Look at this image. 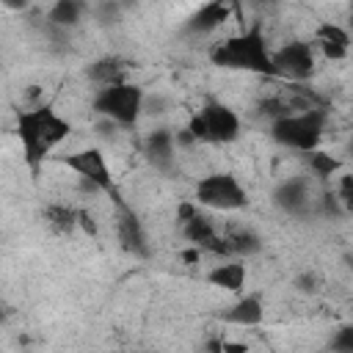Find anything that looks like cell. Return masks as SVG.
<instances>
[{"label": "cell", "instance_id": "cell-25", "mask_svg": "<svg viewBox=\"0 0 353 353\" xmlns=\"http://www.w3.org/2000/svg\"><path fill=\"white\" fill-rule=\"evenodd\" d=\"M77 229H83L88 237H97L99 234V226H97V218L88 212V210H77Z\"/></svg>", "mask_w": 353, "mask_h": 353}, {"label": "cell", "instance_id": "cell-22", "mask_svg": "<svg viewBox=\"0 0 353 353\" xmlns=\"http://www.w3.org/2000/svg\"><path fill=\"white\" fill-rule=\"evenodd\" d=\"M317 201V212L323 215V218H347L350 212L339 204V199L334 196V190L331 188H323L320 190V199H314Z\"/></svg>", "mask_w": 353, "mask_h": 353}, {"label": "cell", "instance_id": "cell-16", "mask_svg": "<svg viewBox=\"0 0 353 353\" xmlns=\"http://www.w3.org/2000/svg\"><path fill=\"white\" fill-rule=\"evenodd\" d=\"M143 154L157 171H171L176 160V143H174V130L157 127L143 138Z\"/></svg>", "mask_w": 353, "mask_h": 353}, {"label": "cell", "instance_id": "cell-1", "mask_svg": "<svg viewBox=\"0 0 353 353\" xmlns=\"http://www.w3.org/2000/svg\"><path fill=\"white\" fill-rule=\"evenodd\" d=\"M14 132L30 174H39L47 157L72 135V121L61 116L52 105H36L17 113Z\"/></svg>", "mask_w": 353, "mask_h": 353}, {"label": "cell", "instance_id": "cell-23", "mask_svg": "<svg viewBox=\"0 0 353 353\" xmlns=\"http://www.w3.org/2000/svg\"><path fill=\"white\" fill-rule=\"evenodd\" d=\"M331 190H334V196L339 199V204H342L347 212H353V174H350V171H342L336 188H331Z\"/></svg>", "mask_w": 353, "mask_h": 353}, {"label": "cell", "instance_id": "cell-19", "mask_svg": "<svg viewBox=\"0 0 353 353\" xmlns=\"http://www.w3.org/2000/svg\"><path fill=\"white\" fill-rule=\"evenodd\" d=\"M44 223L55 232V234H72L77 229V207L63 204V201H50L41 212Z\"/></svg>", "mask_w": 353, "mask_h": 353}, {"label": "cell", "instance_id": "cell-7", "mask_svg": "<svg viewBox=\"0 0 353 353\" xmlns=\"http://www.w3.org/2000/svg\"><path fill=\"white\" fill-rule=\"evenodd\" d=\"M176 221H179L182 237H185L190 245H196L201 254H215V256L229 259L226 243H223V232L218 229V223L212 221V215H207L199 204L182 201V204L176 207Z\"/></svg>", "mask_w": 353, "mask_h": 353}, {"label": "cell", "instance_id": "cell-24", "mask_svg": "<svg viewBox=\"0 0 353 353\" xmlns=\"http://www.w3.org/2000/svg\"><path fill=\"white\" fill-rule=\"evenodd\" d=\"M331 350H334V353H353V328H350V325H342V328L334 334Z\"/></svg>", "mask_w": 353, "mask_h": 353}, {"label": "cell", "instance_id": "cell-29", "mask_svg": "<svg viewBox=\"0 0 353 353\" xmlns=\"http://www.w3.org/2000/svg\"><path fill=\"white\" fill-rule=\"evenodd\" d=\"M179 256H182L185 262H190V265H193V262H199V259H201V251H199L196 245H190V248H185V251H179Z\"/></svg>", "mask_w": 353, "mask_h": 353}, {"label": "cell", "instance_id": "cell-30", "mask_svg": "<svg viewBox=\"0 0 353 353\" xmlns=\"http://www.w3.org/2000/svg\"><path fill=\"white\" fill-rule=\"evenodd\" d=\"M221 342H223V339H210V342H207V350H204V353H223Z\"/></svg>", "mask_w": 353, "mask_h": 353}, {"label": "cell", "instance_id": "cell-15", "mask_svg": "<svg viewBox=\"0 0 353 353\" xmlns=\"http://www.w3.org/2000/svg\"><path fill=\"white\" fill-rule=\"evenodd\" d=\"M132 72V61L121 58V55H102L97 61H91L85 66V77L97 85V88H108V85H119V83H127L132 80L130 77Z\"/></svg>", "mask_w": 353, "mask_h": 353}, {"label": "cell", "instance_id": "cell-8", "mask_svg": "<svg viewBox=\"0 0 353 353\" xmlns=\"http://www.w3.org/2000/svg\"><path fill=\"white\" fill-rule=\"evenodd\" d=\"M273 58V69H276V77L287 80V83H306L314 77L317 72V52H314V44L312 41H303V39H292V41H284L281 47H276L270 52Z\"/></svg>", "mask_w": 353, "mask_h": 353}, {"label": "cell", "instance_id": "cell-21", "mask_svg": "<svg viewBox=\"0 0 353 353\" xmlns=\"http://www.w3.org/2000/svg\"><path fill=\"white\" fill-rule=\"evenodd\" d=\"M85 11H88V6H83V3H77V0H58V3L50 6L47 22H50L52 28H61V30L77 28Z\"/></svg>", "mask_w": 353, "mask_h": 353}, {"label": "cell", "instance_id": "cell-20", "mask_svg": "<svg viewBox=\"0 0 353 353\" xmlns=\"http://www.w3.org/2000/svg\"><path fill=\"white\" fill-rule=\"evenodd\" d=\"M303 165H306V171H309L314 179H320V182H331V176L342 174V160L334 157V154L325 152V149H314V152L303 154Z\"/></svg>", "mask_w": 353, "mask_h": 353}, {"label": "cell", "instance_id": "cell-6", "mask_svg": "<svg viewBox=\"0 0 353 353\" xmlns=\"http://www.w3.org/2000/svg\"><path fill=\"white\" fill-rule=\"evenodd\" d=\"M61 163L88 188V190H99V193H108L110 199H116L119 207H124L121 201V193L116 188V179H113V171L108 165V157L99 146H85V149H77L66 157H61Z\"/></svg>", "mask_w": 353, "mask_h": 353}, {"label": "cell", "instance_id": "cell-4", "mask_svg": "<svg viewBox=\"0 0 353 353\" xmlns=\"http://www.w3.org/2000/svg\"><path fill=\"white\" fill-rule=\"evenodd\" d=\"M143 105H146V91L141 83L132 80L97 88V94L91 97V110L102 121H110L113 127H135L143 116Z\"/></svg>", "mask_w": 353, "mask_h": 353}, {"label": "cell", "instance_id": "cell-3", "mask_svg": "<svg viewBox=\"0 0 353 353\" xmlns=\"http://www.w3.org/2000/svg\"><path fill=\"white\" fill-rule=\"evenodd\" d=\"M325 127H328V110L325 108H312V110L290 113V116H281V119L270 121V138L281 149L309 154V152L320 149Z\"/></svg>", "mask_w": 353, "mask_h": 353}, {"label": "cell", "instance_id": "cell-13", "mask_svg": "<svg viewBox=\"0 0 353 353\" xmlns=\"http://www.w3.org/2000/svg\"><path fill=\"white\" fill-rule=\"evenodd\" d=\"M232 11H234V6H229V3H223V0L204 3V6H199V8L185 19V33H190V36H210V33L221 30V28L229 22Z\"/></svg>", "mask_w": 353, "mask_h": 353}, {"label": "cell", "instance_id": "cell-31", "mask_svg": "<svg viewBox=\"0 0 353 353\" xmlns=\"http://www.w3.org/2000/svg\"><path fill=\"white\" fill-rule=\"evenodd\" d=\"M3 314H6V312H3V301H0V320H3Z\"/></svg>", "mask_w": 353, "mask_h": 353}, {"label": "cell", "instance_id": "cell-12", "mask_svg": "<svg viewBox=\"0 0 353 353\" xmlns=\"http://www.w3.org/2000/svg\"><path fill=\"white\" fill-rule=\"evenodd\" d=\"M221 320L226 325H237V328H256L265 323V301L259 292H240L221 314Z\"/></svg>", "mask_w": 353, "mask_h": 353}, {"label": "cell", "instance_id": "cell-14", "mask_svg": "<svg viewBox=\"0 0 353 353\" xmlns=\"http://www.w3.org/2000/svg\"><path fill=\"white\" fill-rule=\"evenodd\" d=\"M312 44L325 61H345L350 55V33L339 22H320Z\"/></svg>", "mask_w": 353, "mask_h": 353}, {"label": "cell", "instance_id": "cell-9", "mask_svg": "<svg viewBox=\"0 0 353 353\" xmlns=\"http://www.w3.org/2000/svg\"><path fill=\"white\" fill-rule=\"evenodd\" d=\"M201 121H204V132H207V143H215V146H226V143H234L243 132V121L237 116L234 108H229L226 102L221 99H207L204 108L199 110Z\"/></svg>", "mask_w": 353, "mask_h": 353}, {"label": "cell", "instance_id": "cell-17", "mask_svg": "<svg viewBox=\"0 0 353 353\" xmlns=\"http://www.w3.org/2000/svg\"><path fill=\"white\" fill-rule=\"evenodd\" d=\"M207 281L223 292L240 295L245 292V284H248V265L245 259H223L221 265H212L207 270Z\"/></svg>", "mask_w": 353, "mask_h": 353}, {"label": "cell", "instance_id": "cell-11", "mask_svg": "<svg viewBox=\"0 0 353 353\" xmlns=\"http://www.w3.org/2000/svg\"><path fill=\"white\" fill-rule=\"evenodd\" d=\"M312 190H309V182L301 179V176H292V179H281L276 188H273V204L284 212V215H292V218H301L312 210Z\"/></svg>", "mask_w": 353, "mask_h": 353}, {"label": "cell", "instance_id": "cell-28", "mask_svg": "<svg viewBox=\"0 0 353 353\" xmlns=\"http://www.w3.org/2000/svg\"><path fill=\"white\" fill-rule=\"evenodd\" d=\"M221 347H223V353H248V345H243V342H232V339H223Z\"/></svg>", "mask_w": 353, "mask_h": 353}, {"label": "cell", "instance_id": "cell-18", "mask_svg": "<svg viewBox=\"0 0 353 353\" xmlns=\"http://www.w3.org/2000/svg\"><path fill=\"white\" fill-rule=\"evenodd\" d=\"M223 243H226V254L229 259H245L262 251V237L248 229V226H234L223 232Z\"/></svg>", "mask_w": 353, "mask_h": 353}, {"label": "cell", "instance_id": "cell-2", "mask_svg": "<svg viewBox=\"0 0 353 353\" xmlns=\"http://www.w3.org/2000/svg\"><path fill=\"white\" fill-rule=\"evenodd\" d=\"M270 44L265 39V30L259 22H251L234 36L221 39L210 50V61L218 69H232V72H248L259 77H276L273 58H270Z\"/></svg>", "mask_w": 353, "mask_h": 353}, {"label": "cell", "instance_id": "cell-10", "mask_svg": "<svg viewBox=\"0 0 353 353\" xmlns=\"http://www.w3.org/2000/svg\"><path fill=\"white\" fill-rule=\"evenodd\" d=\"M116 240L121 245L124 254L135 256V259H149L152 256V243L149 234L141 223V218L124 204L119 207V218H116Z\"/></svg>", "mask_w": 353, "mask_h": 353}, {"label": "cell", "instance_id": "cell-26", "mask_svg": "<svg viewBox=\"0 0 353 353\" xmlns=\"http://www.w3.org/2000/svg\"><path fill=\"white\" fill-rule=\"evenodd\" d=\"M119 11H121V6H119V3H102V6H97V8H94V17H97L99 22H116Z\"/></svg>", "mask_w": 353, "mask_h": 353}, {"label": "cell", "instance_id": "cell-27", "mask_svg": "<svg viewBox=\"0 0 353 353\" xmlns=\"http://www.w3.org/2000/svg\"><path fill=\"white\" fill-rule=\"evenodd\" d=\"M295 287H298V292H306V295H312V292H317V287H320V279H317L314 273H301V276L295 279Z\"/></svg>", "mask_w": 353, "mask_h": 353}, {"label": "cell", "instance_id": "cell-5", "mask_svg": "<svg viewBox=\"0 0 353 353\" xmlns=\"http://www.w3.org/2000/svg\"><path fill=\"white\" fill-rule=\"evenodd\" d=\"M193 204L212 212H237L248 207V190L232 171H212L196 182Z\"/></svg>", "mask_w": 353, "mask_h": 353}]
</instances>
